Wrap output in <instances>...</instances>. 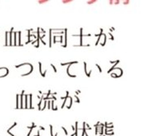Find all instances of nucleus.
Here are the masks:
<instances>
[{"label":"nucleus","mask_w":148,"mask_h":136,"mask_svg":"<svg viewBox=\"0 0 148 136\" xmlns=\"http://www.w3.org/2000/svg\"><path fill=\"white\" fill-rule=\"evenodd\" d=\"M51 94V90H49V91H48V93L47 94V98H48V97H49V95H50Z\"/></svg>","instance_id":"nucleus-22"},{"label":"nucleus","mask_w":148,"mask_h":136,"mask_svg":"<svg viewBox=\"0 0 148 136\" xmlns=\"http://www.w3.org/2000/svg\"><path fill=\"white\" fill-rule=\"evenodd\" d=\"M32 94H29V105H30V109H34L33 107H32Z\"/></svg>","instance_id":"nucleus-9"},{"label":"nucleus","mask_w":148,"mask_h":136,"mask_svg":"<svg viewBox=\"0 0 148 136\" xmlns=\"http://www.w3.org/2000/svg\"><path fill=\"white\" fill-rule=\"evenodd\" d=\"M50 32V36H49V47H52V44H51V34H52V29H50L49 30Z\"/></svg>","instance_id":"nucleus-2"},{"label":"nucleus","mask_w":148,"mask_h":136,"mask_svg":"<svg viewBox=\"0 0 148 136\" xmlns=\"http://www.w3.org/2000/svg\"><path fill=\"white\" fill-rule=\"evenodd\" d=\"M28 65V63H23L21 65H16V68H19V67H21V66H24V65Z\"/></svg>","instance_id":"nucleus-17"},{"label":"nucleus","mask_w":148,"mask_h":136,"mask_svg":"<svg viewBox=\"0 0 148 136\" xmlns=\"http://www.w3.org/2000/svg\"><path fill=\"white\" fill-rule=\"evenodd\" d=\"M28 97L29 95H25V109H28Z\"/></svg>","instance_id":"nucleus-6"},{"label":"nucleus","mask_w":148,"mask_h":136,"mask_svg":"<svg viewBox=\"0 0 148 136\" xmlns=\"http://www.w3.org/2000/svg\"><path fill=\"white\" fill-rule=\"evenodd\" d=\"M60 39L61 41H60V43H63V36H60Z\"/></svg>","instance_id":"nucleus-30"},{"label":"nucleus","mask_w":148,"mask_h":136,"mask_svg":"<svg viewBox=\"0 0 148 136\" xmlns=\"http://www.w3.org/2000/svg\"><path fill=\"white\" fill-rule=\"evenodd\" d=\"M103 29L101 28V29H100V34H99L98 35V36H99V38H98V40H97V42H96L95 46H97V45L99 44V40H100V37L103 35Z\"/></svg>","instance_id":"nucleus-3"},{"label":"nucleus","mask_w":148,"mask_h":136,"mask_svg":"<svg viewBox=\"0 0 148 136\" xmlns=\"http://www.w3.org/2000/svg\"><path fill=\"white\" fill-rule=\"evenodd\" d=\"M95 2H97L96 0H90V1H87L88 4H92V3H95Z\"/></svg>","instance_id":"nucleus-14"},{"label":"nucleus","mask_w":148,"mask_h":136,"mask_svg":"<svg viewBox=\"0 0 148 136\" xmlns=\"http://www.w3.org/2000/svg\"><path fill=\"white\" fill-rule=\"evenodd\" d=\"M95 65H96V67H97V68H98V69H99V72H100V73H102V69H101L100 66L99 65H98V64H96Z\"/></svg>","instance_id":"nucleus-19"},{"label":"nucleus","mask_w":148,"mask_h":136,"mask_svg":"<svg viewBox=\"0 0 148 136\" xmlns=\"http://www.w3.org/2000/svg\"><path fill=\"white\" fill-rule=\"evenodd\" d=\"M48 109H51V102H48Z\"/></svg>","instance_id":"nucleus-28"},{"label":"nucleus","mask_w":148,"mask_h":136,"mask_svg":"<svg viewBox=\"0 0 148 136\" xmlns=\"http://www.w3.org/2000/svg\"><path fill=\"white\" fill-rule=\"evenodd\" d=\"M18 35H19V46H21V47H23V45L21 43V31H19L17 32Z\"/></svg>","instance_id":"nucleus-8"},{"label":"nucleus","mask_w":148,"mask_h":136,"mask_svg":"<svg viewBox=\"0 0 148 136\" xmlns=\"http://www.w3.org/2000/svg\"><path fill=\"white\" fill-rule=\"evenodd\" d=\"M63 3H69L70 2H73V0H63Z\"/></svg>","instance_id":"nucleus-15"},{"label":"nucleus","mask_w":148,"mask_h":136,"mask_svg":"<svg viewBox=\"0 0 148 136\" xmlns=\"http://www.w3.org/2000/svg\"><path fill=\"white\" fill-rule=\"evenodd\" d=\"M25 91H22L21 95V109H23V96H24Z\"/></svg>","instance_id":"nucleus-5"},{"label":"nucleus","mask_w":148,"mask_h":136,"mask_svg":"<svg viewBox=\"0 0 148 136\" xmlns=\"http://www.w3.org/2000/svg\"><path fill=\"white\" fill-rule=\"evenodd\" d=\"M78 62L77 61H72V62H69V63H62L61 65L62 66H65V65H71L73 64H77Z\"/></svg>","instance_id":"nucleus-4"},{"label":"nucleus","mask_w":148,"mask_h":136,"mask_svg":"<svg viewBox=\"0 0 148 136\" xmlns=\"http://www.w3.org/2000/svg\"><path fill=\"white\" fill-rule=\"evenodd\" d=\"M108 34H109V35H110V36H111V40H112V41H113V40H114V38H113V36H112V33H110V32H109Z\"/></svg>","instance_id":"nucleus-21"},{"label":"nucleus","mask_w":148,"mask_h":136,"mask_svg":"<svg viewBox=\"0 0 148 136\" xmlns=\"http://www.w3.org/2000/svg\"><path fill=\"white\" fill-rule=\"evenodd\" d=\"M116 61H112V60H110V61H109V63H111V64H114V63H116Z\"/></svg>","instance_id":"nucleus-31"},{"label":"nucleus","mask_w":148,"mask_h":136,"mask_svg":"<svg viewBox=\"0 0 148 136\" xmlns=\"http://www.w3.org/2000/svg\"><path fill=\"white\" fill-rule=\"evenodd\" d=\"M109 2H110V3H110V4L112 5V4H113V0H110V1H109Z\"/></svg>","instance_id":"nucleus-26"},{"label":"nucleus","mask_w":148,"mask_h":136,"mask_svg":"<svg viewBox=\"0 0 148 136\" xmlns=\"http://www.w3.org/2000/svg\"><path fill=\"white\" fill-rule=\"evenodd\" d=\"M18 98H19V95H16V108H19V105H18L19 100H18Z\"/></svg>","instance_id":"nucleus-18"},{"label":"nucleus","mask_w":148,"mask_h":136,"mask_svg":"<svg viewBox=\"0 0 148 136\" xmlns=\"http://www.w3.org/2000/svg\"><path fill=\"white\" fill-rule=\"evenodd\" d=\"M56 36H54V43H56Z\"/></svg>","instance_id":"nucleus-29"},{"label":"nucleus","mask_w":148,"mask_h":136,"mask_svg":"<svg viewBox=\"0 0 148 136\" xmlns=\"http://www.w3.org/2000/svg\"><path fill=\"white\" fill-rule=\"evenodd\" d=\"M51 67L53 68V69H54V71H55V73H56L57 72L56 69V67H55V66L53 65V64H51Z\"/></svg>","instance_id":"nucleus-20"},{"label":"nucleus","mask_w":148,"mask_h":136,"mask_svg":"<svg viewBox=\"0 0 148 136\" xmlns=\"http://www.w3.org/2000/svg\"><path fill=\"white\" fill-rule=\"evenodd\" d=\"M16 34H17V32H14V46H16Z\"/></svg>","instance_id":"nucleus-10"},{"label":"nucleus","mask_w":148,"mask_h":136,"mask_svg":"<svg viewBox=\"0 0 148 136\" xmlns=\"http://www.w3.org/2000/svg\"><path fill=\"white\" fill-rule=\"evenodd\" d=\"M130 0H125V1H124V2H123V4L124 5L129 4V3H130Z\"/></svg>","instance_id":"nucleus-16"},{"label":"nucleus","mask_w":148,"mask_h":136,"mask_svg":"<svg viewBox=\"0 0 148 136\" xmlns=\"http://www.w3.org/2000/svg\"><path fill=\"white\" fill-rule=\"evenodd\" d=\"M75 98H76V99H77V103H80V100H79V98L77 96V95H75Z\"/></svg>","instance_id":"nucleus-23"},{"label":"nucleus","mask_w":148,"mask_h":136,"mask_svg":"<svg viewBox=\"0 0 148 136\" xmlns=\"http://www.w3.org/2000/svg\"><path fill=\"white\" fill-rule=\"evenodd\" d=\"M75 93H76L77 95H78V94H80V93H81V91H75Z\"/></svg>","instance_id":"nucleus-25"},{"label":"nucleus","mask_w":148,"mask_h":136,"mask_svg":"<svg viewBox=\"0 0 148 136\" xmlns=\"http://www.w3.org/2000/svg\"><path fill=\"white\" fill-rule=\"evenodd\" d=\"M38 65H39L40 73H41V75H42V77H43V73H42V64H41V62H38Z\"/></svg>","instance_id":"nucleus-11"},{"label":"nucleus","mask_w":148,"mask_h":136,"mask_svg":"<svg viewBox=\"0 0 148 136\" xmlns=\"http://www.w3.org/2000/svg\"><path fill=\"white\" fill-rule=\"evenodd\" d=\"M67 30H67V28H66V29H64V45H62V47H64V48H65V47H67Z\"/></svg>","instance_id":"nucleus-1"},{"label":"nucleus","mask_w":148,"mask_h":136,"mask_svg":"<svg viewBox=\"0 0 148 136\" xmlns=\"http://www.w3.org/2000/svg\"><path fill=\"white\" fill-rule=\"evenodd\" d=\"M40 30H42V33H43V34H45V33H46V31L44 30L43 29H42V28H40Z\"/></svg>","instance_id":"nucleus-27"},{"label":"nucleus","mask_w":148,"mask_h":136,"mask_svg":"<svg viewBox=\"0 0 148 136\" xmlns=\"http://www.w3.org/2000/svg\"><path fill=\"white\" fill-rule=\"evenodd\" d=\"M84 69H85V73H86V76H87L88 73H87V71H86V62H84Z\"/></svg>","instance_id":"nucleus-13"},{"label":"nucleus","mask_w":148,"mask_h":136,"mask_svg":"<svg viewBox=\"0 0 148 136\" xmlns=\"http://www.w3.org/2000/svg\"><path fill=\"white\" fill-rule=\"evenodd\" d=\"M119 3H120V1H119V0H116V1H115V4H116V5L119 4Z\"/></svg>","instance_id":"nucleus-24"},{"label":"nucleus","mask_w":148,"mask_h":136,"mask_svg":"<svg viewBox=\"0 0 148 136\" xmlns=\"http://www.w3.org/2000/svg\"><path fill=\"white\" fill-rule=\"evenodd\" d=\"M38 93H40V94H41V95H42V94H43V93L42 92V91H38Z\"/></svg>","instance_id":"nucleus-32"},{"label":"nucleus","mask_w":148,"mask_h":136,"mask_svg":"<svg viewBox=\"0 0 148 136\" xmlns=\"http://www.w3.org/2000/svg\"><path fill=\"white\" fill-rule=\"evenodd\" d=\"M119 63H120V60H116V63H115V65H114L113 67H112V68H111V69H109L108 72V73H111V72H112V71L113 70V69H114V68H116V65H118V64H119Z\"/></svg>","instance_id":"nucleus-7"},{"label":"nucleus","mask_w":148,"mask_h":136,"mask_svg":"<svg viewBox=\"0 0 148 136\" xmlns=\"http://www.w3.org/2000/svg\"><path fill=\"white\" fill-rule=\"evenodd\" d=\"M38 2L39 4H42V3H47L49 1L48 0H38Z\"/></svg>","instance_id":"nucleus-12"}]
</instances>
